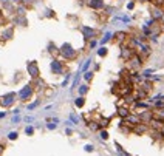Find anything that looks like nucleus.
Returning a JSON list of instances; mask_svg holds the SVG:
<instances>
[{"mask_svg":"<svg viewBox=\"0 0 164 156\" xmlns=\"http://www.w3.org/2000/svg\"><path fill=\"white\" fill-rule=\"evenodd\" d=\"M152 3H153L155 6H163V5H164V0H152Z\"/></svg>","mask_w":164,"mask_h":156,"instance_id":"nucleus-4","label":"nucleus"},{"mask_svg":"<svg viewBox=\"0 0 164 156\" xmlns=\"http://www.w3.org/2000/svg\"><path fill=\"white\" fill-rule=\"evenodd\" d=\"M133 131L135 133H138V135H143V133L147 131V124H143V122H139L133 127Z\"/></svg>","mask_w":164,"mask_h":156,"instance_id":"nucleus-2","label":"nucleus"},{"mask_svg":"<svg viewBox=\"0 0 164 156\" xmlns=\"http://www.w3.org/2000/svg\"><path fill=\"white\" fill-rule=\"evenodd\" d=\"M118 113H119V116L127 118V116H128V108H127V107H119V108H118Z\"/></svg>","mask_w":164,"mask_h":156,"instance_id":"nucleus-3","label":"nucleus"},{"mask_svg":"<svg viewBox=\"0 0 164 156\" xmlns=\"http://www.w3.org/2000/svg\"><path fill=\"white\" fill-rule=\"evenodd\" d=\"M149 125L152 127L153 130H163V127H164V121L163 119H158V118H153L149 122Z\"/></svg>","mask_w":164,"mask_h":156,"instance_id":"nucleus-1","label":"nucleus"},{"mask_svg":"<svg viewBox=\"0 0 164 156\" xmlns=\"http://www.w3.org/2000/svg\"><path fill=\"white\" fill-rule=\"evenodd\" d=\"M108 125V119H102L101 121V127H107Z\"/></svg>","mask_w":164,"mask_h":156,"instance_id":"nucleus-5","label":"nucleus"},{"mask_svg":"<svg viewBox=\"0 0 164 156\" xmlns=\"http://www.w3.org/2000/svg\"><path fill=\"white\" fill-rule=\"evenodd\" d=\"M101 136H102V139H107V133H105V131H102Z\"/></svg>","mask_w":164,"mask_h":156,"instance_id":"nucleus-6","label":"nucleus"}]
</instances>
